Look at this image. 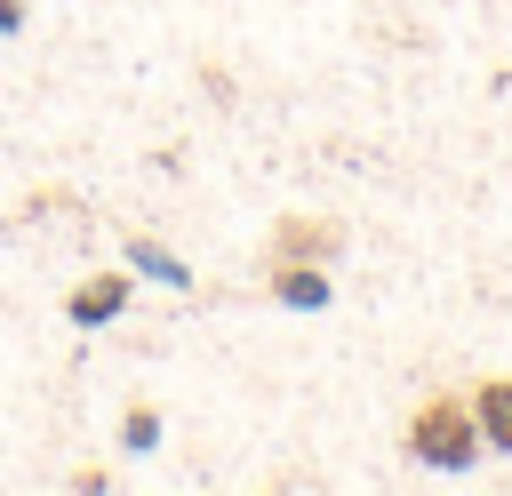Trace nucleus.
<instances>
[{"label": "nucleus", "instance_id": "nucleus-4", "mask_svg": "<svg viewBox=\"0 0 512 496\" xmlns=\"http://www.w3.org/2000/svg\"><path fill=\"white\" fill-rule=\"evenodd\" d=\"M464 400H472V416H480V440H488L496 456H512V376H480Z\"/></svg>", "mask_w": 512, "mask_h": 496}, {"label": "nucleus", "instance_id": "nucleus-5", "mask_svg": "<svg viewBox=\"0 0 512 496\" xmlns=\"http://www.w3.org/2000/svg\"><path fill=\"white\" fill-rule=\"evenodd\" d=\"M120 304H128V272H96L88 288H72L64 320H72V328H104V320H112Z\"/></svg>", "mask_w": 512, "mask_h": 496}, {"label": "nucleus", "instance_id": "nucleus-1", "mask_svg": "<svg viewBox=\"0 0 512 496\" xmlns=\"http://www.w3.org/2000/svg\"><path fill=\"white\" fill-rule=\"evenodd\" d=\"M480 448L488 440H480V416H472L464 392H424L408 408V424H400V456L424 464V472H472Z\"/></svg>", "mask_w": 512, "mask_h": 496}, {"label": "nucleus", "instance_id": "nucleus-3", "mask_svg": "<svg viewBox=\"0 0 512 496\" xmlns=\"http://www.w3.org/2000/svg\"><path fill=\"white\" fill-rule=\"evenodd\" d=\"M264 288H272L280 304H296V312H320V304L336 296V288H328V264H296V256H272Z\"/></svg>", "mask_w": 512, "mask_h": 496}, {"label": "nucleus", "instance_id": "nucleus-6", "mask_svg": "<svg viewBox=\"0 0 512 496\" xmlns=\"http://www.w3.org/2000/svg\"><path fill=\"white\" fill-rule=\"evenodd\" d=\"M128 264L136 272H152V280H168V288H192V264H176L160 240H144V232H128Z\"/></svg>", "mask_w": 512, "mask_h": 496}, {"label": "nucleus", "instance_id": "nucleus-7", "mask_svg": "<svg viewBox=\"0 0 512 496\" xmlns=\"http://www.w3.org/2000/svg\"><path fill=\"white\" fill-rule=\"evenodd\" d=\"M120 440H128V448H152V440H160V416H152V408H128V416H120Z\"/></svg>", "mask_w": 512, "mask_h": 496}, {"label": "nucleus", "instance_id": "nucleus-8", "mask_svg": "<svg viewBox=\"0 0 512 496\" xmlns=\"http://www.w3.org/2000/svg\"><path fill=\"white\" fill-rule=\"evenodd\" d=\"M24 24V0H0V32H16Z\"/></svg>", "mask_w": 512, "mask_h": 496}, {"label": "nucleus", "instance_id": "nucleus-2", "mask_svg": "<svg viewBox=\"0 0 512 496\" xmlns=\"http://www.w3.org/2000/svg\"><path fill=\"white\" fill-rule=\"evenodd\" d=\"M344 216H280L272 224V256H296V264H336L344 256Z\"/></svg>", "mask_w": 512, "mask_h": 496}]
</instances>
